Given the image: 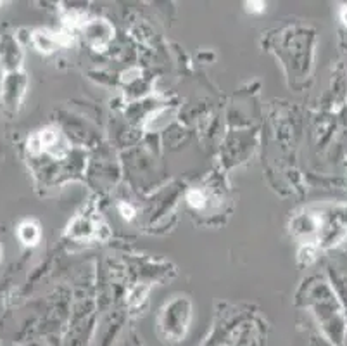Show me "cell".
I'll list each match as a JSON object with an SVG mask.
<instances>
[{
	"label": "cell",
	"instance_id": "obj_7",
	"mask_svg": "<svg viewBox=\"0 0 347 346\" xmlns=\"http://www.w3.org/2000/svg\"><path fill=\"white\" fill-rule=\"evenodd\" d=\"M0 258H2V247H0Z\"/></svg>",
	"mask_w": 347,
	"mask_h": 346
},
{
	"label": "cell",
	"instance_id": "obj_3",
	"mask_svg": "<svg viewBox=\"0 0 347 346\" xmlns=\"http://www.w3.org/2000/svg\"><path fill=\"white\" fill-rule=\"evenodd\" d=\"M33 42H35V45H37L38 50L50 52V50H54L55 44H57L59 40H57V37L47 33V31H37V33L33 35Z\"/></svg>",
	"mask_w": 347,
	"mask_h": 346
},
{
	"label": "cell",
	"instance_id": "obj_6",
	"mask_svg": "<svg viewBox=\"0 0 347 346\" xmlns=\"http://www.w3.org/2000/svg\"><path fill=\"white\" fill-rule=\"evenodd\" d=\"M341 19H342V23H344L346 26H347V5H344L341 9Z\"/></svg>",
	"mask_w": 347,
	"mask_h": 346
},
{
	"label": "cell",
	"instance_id": "obj_5",
	"mask_svg": "<svg viewBox=\"0 0 347 346\" xmlns=\"http://www.w3.org/2000/svg\"><path fill=\"white\" fill-rule=\"evenodd\" d=\"M119 209H121V213H123V216H125V218H131V216H133V209H131V206H130V204H121V206H119Z\"/></svg>",
	"mask_w": 347,
	"mask_h": 346
},
{
	"label": "cell",
	"instance_id": "obj_4",
	"mask_svg": "<svg viewBox=\"0 0 347 346\" xmlns=\"http://www.w3.org/2000/svg\"><path fill=\"white\" fill-rule=\"evenodd\" d=\"M188 202H190V206H195V208H202L204 206V196H202V192L192 191L188 194Z\"/></svg>",
	"mask_w": 347,
	"mask_h": 346
},
{
	"label": "cell",
	"instance_id": "obj_1",
	"mask_svg": "<svg viewBox=\"0 0 347 346\" xmlns=\"http://www.w3.org/2000/svg\"><path fill=\"white\" fill-rule=\"evenodd\" d=\"M107 23H104V21H97V23H92L88 24V28H87V37H88L90 44L93 45V47L97 49H102L104 45L109 42L111 35H113V31H109V33H104L102 28H106Z\"/></svg>",
	"mask_w": 347,
	"mask_h": 346
},
{
	"label": "cell",
	"instance_id": "obj_2",
	"mask_svg": "<svg viewBox=\"0 0 347 346\" xmlns=\"http://www.w3.org/2000/svg\"><path fill=\"white\" fill-rule=\"evenodd\" d=\"M17 234H19V239L23 241L26 246H33V244L38 243V239H40V229H38V225L35 222H24L19 225V229H17Z\"/></svg>",
	"mask_w": 347,
	"mask_h": 346
}]
</instances>
